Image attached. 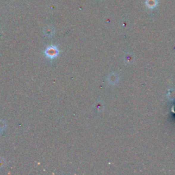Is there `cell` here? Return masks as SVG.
Masks as SVG:
<instances>
[{"instance_id": "1", "label": "cell", "mask_w": 175, "mask_h": 175, "mask_svg": "<svg viewBox=\"0 0 175 175\" xmlns=\"http://www.w3.org/2000/svg\"><path fill=\"white\" fill-rule=\"evenodd\" d=\"M45 54L49 58H54L58 54V50L55 46H50L45 50Z\"/></svg>"}, {"instance_id": "2", "label": "cell", "mask_w": 175, "mask_h": 175, "mask_svg": "<svg viewBox=\"0 0 175 175\" xmlns=\"http://www.w3.org/2000/svg\"><path fill=\"white\" fill-rule=\"evenodd\" d=\"M146 4L149 8H153L157 6V0H146Z\"/></svg>"}]
</instances>
